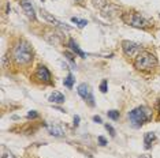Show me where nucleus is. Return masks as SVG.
<instances>
[{
    "mask_svg": "<svg viewBox=\"0 0 160 158\" xmlns=\"http://www.w3.org/2000/svg\"><path fill=\"white\" fill-rule=\"evenodd\" d=\"M115 14H118V7L114 6V4H110V3L101 10V15L106 16V18H108V16H114Z\"/></svg>",
    "mask_w": 160,
    "mask_h": 158,
    "instance_id": "10",
    "label": "nucleus"
},
{
    "mask_svg": "<svg viewBox=\"0 0 160 158\" xmlns=\"http://www.w3.org/2000/svg\"><path fill=\"white\" fill-rule=\"evenodd\" d=\"M106 129H107V131L110 132V135L112 136V138H114V136L116 135V132H115V129H114V127H112V125H110V124H106Z\"/></svg>",
    "mask_w": 160,
    "mask_h": 158,
    "instance_id": "22",
    "label": "nucleus"
},
{
    "mask_svg": "<svg viewBox=\"0 0 160 158\" xmlns=\"http://www.w3.org/2000/svg\"><path fill=\"white\" fill-rule=\"evenodd\" d=\"M37 117H39V113L36 111H30L27 113V119H37Z\"/></svg>",
    "mask_w": 160,
    "mask_h": 158,
    "instance_id": "23",
    "label": "nucleus"
},
{
    "mask_svg": "<svg viewBox=\"0 0 160 158\" xmlns=\"http://www.w3.org/2000/svg\"><path fill=\"white\" fill-rule=\"evenodd\" d=\"M156 140V135L155 132H147L144 135V143H145V149H149L151 145Z\"/></svg>",
    "mask_w": 160,
    "mask_h": 158,
    "instance_id": "14",
    "label": "nucleus"
},
{
    "mask_svg": "<svg viewBox=\"0 0 160 158\" xmlns=\"http://www.w3.org/2000/svg\"><path fill=\"white\" fill-rule=\"evenodd\" d=\"M107 90H108V83H107V79H104L101 83H100V91L107 93Z\"/></svg>",
    "mask_w": 160,
    "mask_h": 158,
    "instance_id": "21",
    "label": "nucleus"
},
{
    "mask_svg": "<svg viewBox=\"0 0 160 158\" xmlns=\"http://www.w3.org/2000/svg\"><path fill=\"white\" fill-rule=\"evenodd\" d=\"M12 59L18 64H27L33 60V49L26 41H19L12 48Z\"/></svg>",
    "mask_w": 160,
    "mask_h": 158,
    "instance_id": "1",
    "label": "nucleus"
},
{
    "mask_svg": "<svg viewBox=\"0 0 160 158\" xmlns=\"http://www.w3.org/2000/svg\"><path fill=\"white\" fill-rule=\"evenodd\" d=\"M99 143H100L101 146H106V145H107L106 138H104V136H99Z\"/></svg>",
    "mask_w": 160,
    "mask_h": 158,
    "instance_id": "24",
    "label": "nucleus"
},
{
    "mask_svg": "<svg viewBox=\"0 0 160 158\" xmlns=\"http://www.w3.org/2000/svg\"><path fill=\"white\" fill-rule=\"evenodd\" d=\"M36 78L41 82H45V83H49L51 82V72L45 66H39L36 71Z\"/></svg>",
    "mask_w": 160,
    "mask_h": 158,
    "instance_id": "8",
    "label": "nucleus"
},
{
    "mask_svg": "<svg viewBox=\"0 0 160 158\" xmlns=\"http://www.w3.org/2000/svg\"><path fill=\"white\" fill-rule=\"evenodd\" d=\"M71 22L75 23V25H78L79 29H82V27H85L86 25H88V22H86L85 19H78V18H75V16H73L71 18Z\"/></svg>",
    "mask_w": 160,
    "mask_h": 158,
    "instance_id": "16",
    "label": "nucleus"
},
{
    "mask_svg": "<svg viewBox=\"0 0 160 158\" xmlns=\"http://www.w3.org/2000/svg\"><path fill=\"white\" fill-rule=\"evenodd\" d=\"M122 20H123L126 25L137 27V29H147L151 26V22L148 19H145L141 14L137 12H126L122 15Z\"/></svg>",
    "mask_w": 160,
    "mask_h": 158,
    "instance_id": "4",
    "label": "nucleus"
},
{
    "mask_svg": "<svg viewBox=\"0 0 160 158\" xmlns=\"http://www.w3.org/2000/svg\"><path fill=\"white\" fill-rule=\"evenodd\" d=\"M21 6H22L23 12H25L30 19H36V11H34L32 3H30L29 0H21Z\"/></svg>",
    "mask_w": 160,
    "mask_h": 158,
    "instance_id": "9",
    "label": "nucleus"
},
{
    "mask_svg": "<svg viewBox=\"0 0 160 158\" xmlns=\"http://www.w3.org/2000/svg\"><path fill=\"white\" fill-rule=\"evenodd\" d=\"M158 111L160 112V99H159V101H158Z\"/></svg>",
    "mask_w": 160,
    "mask_h": 158,
    "instance_id": "27",
    "label": "nucleus"
},
{
    "mask_svg": "<svg viewBox=\"0 0 160 158\" xmlns=\"http://www.w3.org/2000/svg\"><path fill=\"white\" fill-rule=\"evenodd\" d=\"M68 46H70V49H71V50H73V52H74L75 55H78V56H81V57H85V53L82 52V50H81V48L78 46V44L75 42V41L73 40V38L68 40Z\"/></svg>",
    "mask_w": 160,
    "mask_h": 158,
    "instance_id": "13",
    "label": "nucleus"
},
{
    "mask_svg": "<svg viewBox=\"0 0 160 158\" xmlns=\"http://www.w3.org/2000/svg\"><path fill=\"white\" fill-rule=\"evenodd\" d=\"M74 77H73V74H68L67 77H66V79L63 81V85L66 86L67 89H73V85H74Z\"/></svg>",
    "mask_w": 160,
    "mask_h": 158,
    "instance_id": "15",
    "label": "nucleus"
},
{
    "mask_svg": "<svg viewBox=\"0 0 160 158\" xmlns=\"http://www.w3.org/2000/svg\"><path fill=\"white\" fill-rule=\"evenodd\" d=\"M158 66V59L155 57L153 53L141 50L134 59V67L138 71H151Z\"/></svg>",
    "mask_w": 160,
    "mask_h": 158,
    "instance_id": "3",
    "label": "nucleus"
},
{
    "mask_svg": "<svg viewBox=\"0 0 160 158\" xmlns=\"http://www.w3.org/2000/svg\"><path fill=\"white\" fill-rule=\"evenodd\" d=\"M41 14H43V16L45 18V20H47V22L52 23V25L56 26V27H59V29H63V30H70V29H71V26H67L66 23L60 22V20L56 19L55 16H52L51 14H48L47 11H45V10H41Z\"/></svg>",
    "mask_w": 160,
    "mask_h": 158,
    "instance_id": "7",
    "label": "nucleus"
},
{
    "mask_svg": "<svg viewBox=\"0 0 160 158\" xmlns=\"http://www.w3.org/2000/svg\"><path fill=\"white\" fill-rule=\"evenodd\" d=\"M47 129H48V132H49L52 136H58V138H60V136L64 135L63 128L59 127V125H47Z\"/></svg>",
    "mask_w": 160,
    "mask_h": 158,
    "instance_id": "11",
    "label": "nucleus"
},
{
    "mask_svg": "<svg viewBox=\"0 0 160 158\" xmlns=\"http://www.w3.org/2000/svg\"><path fill=\"white\" fill-rule=\"evenodd\" d=\"M48 101L52 102V104H63L64 102V95L62 94V93H59V91H54L49 95Z\"/></svg>",
    "mask_w": 160,
    "mask_h": 158,
    "instance_id": "12",
    "label": "nucleus"
},
{
    "mask_svg": "<svg viewBox=\"0 0 160 158\" xmlns=\"http://www.w3.org/2000/svg\"><path fill=\"white\" fill-rule=\"evenodd\" d=\"M92 3H93V6H95L96 8H100V10H103L104 7L108 4L107 0H92Z\"/></svg>",
    "mask_w": 160,
    "mask_h": 158,
    "instance_id": "17",
    "label": "nucleus"
},
{
    "mask_svg": "<svg viewBox=\"0 0 160 158\" xmlns=\"http://www.w3.org/2000/svg\"><path fill=\"white\" fill-rule=\"evenodd\" d=\"M78 2H79V0H78Z\"/></svg>",
    "mask_w": 160,
    "mask_h": 158,
    "instance_id": "29",
    "label": "nucleus"
},
{
    "mask_svg": "<svg viewBox=\"0 0 160 158\" xmlns=\"http://www.w3.org/2000/svg\"><path fill=\"white\" fill-rule=\"evenodd\" d=\"M64 56L67 57V60L70 61V63L73 64V67H75V60H74V55H73L71 52H68V50H66L64 52Z\"/></svg>",
    "mask_w": 160,
    "mask_h": 158,
    "instance_id": "19",
    "label": "nucleus"
},
{
    "mask_svg": "<svg viewBox=\"0 0 160 158\" xmlns=\"http://www.w3.org/2000/svg\"><path fill=\"white\" fill-rule=\"evenodd\" d=\"M78 94L81 95L82 99H85L88 102L89 106H95V97H93V93H92V89L88 83H81L77 89Z\"/></svg>",
    "mask_w": 160,
    "mask_h": 158,
    "instance_id": "6",
    "label": "nucleus"
},
{
    "mask_svg": "<svg viewBox=\"0 0 160 158\" xmlns=\"http://www.w3.org/2000/svg\"><path fill=\"white\" fill-rule=\"evenodd\" d=\"M107 116H108V117L111 119V120H119V111H115V109H112V111H108L107 112Z\"/></svg>",
    "mask_w": 160,
    "mask_h": 158,
    "instance_id": "18",
    "label": "nucleus"
},
{
    "mask_svg": "<svg viewBox=\"0 0 160 158\" xmlns=\"http://www.w3.org/2000/svg\"><path fill=\"white\" fill-rule=\"evenodd\" d=\"M79 125V116H74V127H78Z\"/></svg>",
    "mask_w": 160,
    "mask_h": 158,
    "instance_id": "26",
    "label": "nucleus"
},
{
    "mask_svg": "<svg viewBox=\"0 0 160 158\" xmlns=\"http://www.w3.org/2000/svg\"><path fill=\"white\" fill-rule=\"evenodd\" d=\"M93 121L97 123V124H100V123H103V120H101L100 116H93Z\"/></svg>",
    "mask_w": 160,
    "mask_h": 158,
    "instance_id": "25",
    "label": "nucleus"
},
{
    "mask_svg": "<svg viewBox=\"0 0 160 158\" xmlns=\"http://www.w3.org/2000/svg\"><path fill=\"white\" fill-rule=\"evenodd\" d=\"M2 158H15L11 151H7L6 147H2Z\"/></svg>",
    "mask_w": 160,
    "mask_h": 158,
    "instance_id": "20",
    "label": "nucleus"
},
{
    "mask_svg": "<svg viewBox=\"0 0 160 158\" xmlns=\"http://www.w3.org/2000/svg\"><path fill=\"white\" fill-rule=\"evenodd\" d=\"M127 117L130 120V124L134 128H140L142 124H145V123L152 119V111L148 106H138V108L133 109L131 112H129Z\"/></svg>",
    "mask_w": 160,
    "mask_h": 158,
    "instance_id": "2",
    "label": "nucleus"
},
{
    "mask_svg": "<svg viewBox=\"0 0 160 158\" xmlns=\"http://www.w3.org/2000/svg\"><path fill=\"white\" fill-rule=\"evenodd\" d=\"M122 49H123V52L127 57H134L141 52L140 44L134 42V41H129V40L122 41Z\"/></svg>",
    "mask_w": 160,
    "mask_h": 158,
    "instance_id": "5",
    "label": "nucleus"
},
{
    "mask_svg": "<svg viewBox=\"0 0 160 158\" xmlns=\"http://www.w3.org/2000/svg\"><path fill=\"white\" fill-rule=\"evenodd\" d=\"M41 2H44V0H41Z\"/></svg>",
    "mask_w": 160,
    "mask_h": 158,
    "instance_id": "28",
    "label": "nucleus"
}]
</instances>
